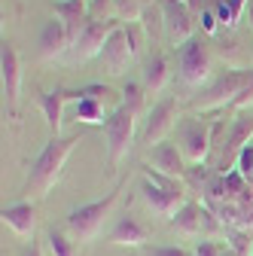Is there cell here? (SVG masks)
Masks as SVG:
<instances>
[{
    "label": "cell",
    "mask_w": 253,
    "mask_h": 256,
    "mask_svg": "<svg viewBox=\"0 0 253 256\" xmlns=\"http://www.w3.org/2000/svg\"><path fill=\"white\" fill-rule=\"evenodd\" d=\"M55 18L68 28L70 40H76V37H80V30L92 22V16H88V4H86V0H55ZM70 46H74V43H70Z\"/></svg>",
    "instance_id": "obj_17"
},
{
    "label": "cell",
    "mask_w": 253,
    "mask_h": 256,
    "mask_svg": "<svg viewBox=\"0 0 253 256\" xmlns=\"http://www.w3.org/2000/svg\"><path fill=\"white\" fill-rule=\"evenodd\" d=\"M24 256H43V253H40V244H34V241H30V247L24 250Z\"/></svg>",
    "instance_id": "obj_32"
},
{
    "label": "cell",
    "mask_w": 253,
    "mask_h": 256,
    "mask_svg": "<svg viewBox=\"0 0 253 256\" xmlns=\"http://www.w3.org/2000/svg\"><path fill=\"white\" fill-rule=\"evenodd\" d=\"M76 144H80L76 138H49L43 152L34 158V165H30L28 192H34V196H49V189L61 180V171H64V165H68V158H70Z\"/></svg>",
    "instance_id": "obj_1"
},
{
    "label": "cell",
    "mask_w": 253,
    "mask_h": 256,
    "mask_svg": "<svg viewBox=\"0 0 253 256\" xmlns=\"http://www.w3.org/2000/svg\"><path fill=\"white\" fill-rule=\"evenodd\" d=\"M46 244H49V253L52 256H80L74 238L68 232H61V229H49L46 232Z\"/></svg>",
    "instance_id": "obj_25"
},
{
    "label": "cell",
    "mask_w": 253,
    "mask_h": 256,
    "mask_svg": "<svg viewBox=\"0 0 253 256\" xmlns=\"http://www.w3.org/2000/svg\"><path fill=\"white\" fill-rule=\"evenodd\" d=\"M235 171H238L247 183H253V144H247V146L238 152V158H235Z\"/></svg>",
    "instance_id": "obj_27"
},
{
    "label": "cell",
    "mask_w": 253,
    "mask_h": 256,
    "mask_svg": "<svg viewBox=\"0 0 253 256\" xmlns=\"http://www.w3.org/2000/svg\"><path fill=\"white\" fill-rule=\"evenodd\" d=\"M253 86V70H226L223 76H216L204 92L202 98H196V110L208 113V110H220V107H232L235 98L247 88Z\"/></svg>",
    "instance_id": "obj_5"
},
{
    "label": "cell",
    "mask_w": 253,
    "mask_h": 256,
    "mask_svg": "<svg viewBox=\"0 0 253 256\" xmlns=\"http://www.w3.org/2000/svg\"><path fill=\"white\" fill-rule=\"evenodd\" d=\"M134 134H138V113L128 110L125 104L113 107V110L107 113V122H104L107 162H110V168H116L122 158L132 152V146H134Z\"/></svg>",
    "instance_id": "obj_3"
},
{
    "label": "cell",
    "mask_w": 253,
    "mask_h": 256,
    "mask_svg": "<svg viewBox=\"0 0 253 256\" xmlns=\"http://www.w3.org/2000/svg\"><path fill=\"white\" fill-rule=\"evenodd\" d=\"M132 43H128V34H125V24H116L113 30H110V37H107V43H104V52H101V58H104V64H107V70L113 74V76H119V74H125V68H128V61H132Z\"/></svg>",
    "instance_id": "obj_14"
},
{
    "label": "cell",
    "mask_w": 253,
    "mask_h": 256,
    "mask_svg": "<svg viewBox=\"0 0 253 256\" xmlns=\"http://www.w3.org/2000/svg\"><path fill=\"white\" fill-rule=\"evenodd\" d=\"M196 256H226V247L214 238H202L196 241Z\"/></svg>",
    "instance_id": "obj_28"
},
{
    "label": "cell",
    "mask_w": 253,
    "mask_h": 256,
    "mask_svg": "<svg viewBox=\"0 0 253 256\" xmlns=\"http://www.w3.org/2000/svg\"><path fill=\"white\" fill-rule=\"evenodd\" d=\"M250 138H253V116H250V113H241V116L235 119V125H232L229 138H226V156H223V165L229 162V158H238V152H241L247 144H253Z\"/></svg>",
    "instance_id": "obj_20"
},
{
    "label": "cell",
    "mask_w": 253,
    "mask_h": 256,
    "mask_svg": "<svg viewBox=\"0 0 253 256\" xmlns=\"http://www.w3.org/2000/svg\"><path fill=\"white\" fill-rule=\"evenodd\" d=\"M214 132H216V122L214 125L198 122V119L180 122V150L189 165H204V158L214 146Z\"/></svg>",
    "instance_id": "obj_6"
},
{
    "label": "cell",
    "mask_w": 253,
    "mask_h": 256,
    "mask_svg": "<svg viewBox=\"0 0 253 256\" xmlns=\"http://www.w3.org/2000/svg\"><path fill=\"white\" fill-rule=\"evenodd\" d=\"M70 34H68V28L61 24L58 18H49L43 28H40V37H37V52L43 61H55L58 55H64L70 49Z\"/></svg>",
    "instance_id": "obj_15"
},
{
    "label": "cell",
    "mask_w": 253,
    "mask_h": 256,
    "mask_svg": "<svg viewBox=\"0 0 253 256\" xmlns=\"http://www.w3.org/2000/svg\"><path fill=\"white\" fill-rule=\"evenodd\" d=\"M146 241H150V229L132 214L119 216L116 226L110 229V244H116V247H144Z\"/></svg>",
    "instance_id": "obj_18"
},
{
    "label": "cell",
    "mask_w": 253,
    "mask_h": 256,
    "mask_svg": "<svg viewBox=\"0 0 253 256\" xmlns=\"http://www.w3.org/2000/svg\"><path fill=\"white\" fill-rule=\"evenodd\" d=\"M177 68H180V80L186 86H202L210 74V55L204 40L192 37L189 43L177 46Z\"/></svg>",
    "instance_id": "obj_7"
},
{
    "label": "cell",
    "mask_w": 253,
    "mask_h": 256,
    "mask_svg": "<svg viewBox=\"0 0 253 256\" xmlns=\"http://www.w3.org/2000/svg\"><path fill=\"white\" fill-rule=\"evenodd\" d=\"M74 119L86 122V125H104L107 122L104 104H98V101H76L74 104Z\"/></svg>",
    "instance_id": "obj_24"
},
{
    "label": "cell",
    "mask_w": 253,
    "mask_h": 256,
    "mask_svg": "<svg viewBox=\"0 0 253 256\" xmlns=\"http://www.w3.org/2000/svg\"><path fill=\"white\" fill-rule=\"evenodd\" d=\"M198 18H202V28L208 30V34H216V28H220V18L214 16V10H210V6H208V10H202V16H198Z\"/></svg>",
    "instance_id": "obj_29"
},
{
    "label": "cell",
    "mask_w": 253,
    "mask_h": 256,
    "mask_svg": "<svg viewBox=\"0 0 253 256\" xmlns=\"http://www.w3.org/2000/svg\"><path fill=\"white\" fill-rule=\"evenodd\" d=\"M0 80H4V94H6L10 110H16L18 88H22V58L10 40L0 43Z\"/></svg>",
    "instance_id": "obj_11"
},
{
    "label": "cell",
    "mask_w": 253,
    "mask_h": 256,
    "mask_svg": "<svg viewBox=\"0 0 253 256\" xmlns=\"http://www.w3.org/2000/svg\"><path fill=\"white\" fill-rule=\"evenodd\" d=\"M146 256H189V253H186L183 247H168V244H165V247H152Z\"/></svg>",
    "instance_id": "obj_30"
},
{
    "label": "cell",
    "mask_w": 253,
    "mask_h": 256,
    "mask_svg": "<svg viewBox=\"0 0 253 256\" xmlns=\"http://www.w3.org/2000/svg\"><path fill=\"white\" fill-rule=\"evenodd\" d=\"M244 24L253 30V0H250V4H247V10H244Z\"/></svg>",
    "instance_id": "obj_31"
},
{
    "label": "cell",
    "mask_w": 253,
    "mask_h": 256,
    "mask_svg": "<svg viewBox=\"0 0 253 256\" xmlns=\"http://www.w3.org/2000/svg\"><path fill=\"white\" fill-rule=\"evenodd\" d=\"M144 101H146L144 82H125V86H122V101H119V104H125L128 110H134V113L140 116V113H144Z\"/></svg>",
    "instance_id": "obj_26"
},
{
    "label": "cell",
    "mask_w": 253,
    "mask_h": 256,
    "mask_svg": "<svg viewBox=\"0 0 253 256\" xmlns=\"http://www.w3.org/2000/svg\"><path fill=\"white\" fill-rule=\"evenodd\" d=\"M150 165L159 171V174H168V177H174V180H186V171H189V168H186L183 150H180L177 144H168V140L150 146Z\"/></svg>",
    "instance_id": "obj_13"
},
{
    "label": "cell",
    "mask_w": 253,
    "mask_h": 256,
    "mask_svg": "<svg viewBox=\"0 0 253 256\" xmlns=\"http://www.w3.org/2000/svg\"><path fill=\"white\" fill-rule=\"evenodd\" d=\"M140 28H144V34L150 40H159L162 34V28H165V16H162V6H156V4H146L144 12H140Z\"/></svg>",
    "instance_id": "obj_22"
},
{
    "label": "cell",
    "mask_w": 253,
    "mask_h": 256,
    "mask_svg": "<svg viewBox=\"0 0 253 256\" xmlns=\"http://www.w3.org/2000/svg\"><path fill=\"white\" fill-rule=\"evenodd\" d=\"M0 220L18 238H30L37 229V208H34V202H16V204H6L0 210Z\"/></svg>",
    "instance_id": "obj_16"
},
{
    "label": "cell",
    "mask_w": 253,
    "mask_h": 256,
    "mask_svg": "<svg viewBox=\"0 0 253 256\" xmlns=\"http://www.w3.org/2000/svg\"><path fill=\"white\" fill-rule=\"evenodd\" d=\"M113 94L110 86H101V82H88V86H80V88H70L68 92V101H98L104 104Z\"/></svg>",
    "instance_id": "obj_23"
},
{
    "label": "cell",
    "mask_w": 253,
    "mask_h": 256,
    "mask_svg": "<svg viewBox=\"0 0 253 256\" xmlns=\"http://www.w3.org/2000/svg\"><path fill=\"white\" fill-rule=\"evenodd\" d=\"M214 216H216V214H210L208 208H202V204H196V202H186V204L171 216V226H174L180 235L198 238L204 229H216V226H220Z\"/></svg>",
    "instance_id": "obj_12"
},
{
    "label": "cell",
    "mask_w": 253,
    "mask_h": 256,
    "mask_svg": "<svg viewBox=\"0 0 253 256\" xmlns=\"http://www.w3.org/2000/svg\"><path fill=\"white\" fill-rule=\"evenodd\" d=\"M250 256H253V253H250Z\"/></svg>",
    "instance_id": "obj_33"
},
{
    "label": "cell",
    "mask_w": 253,
    "mask_h": 256,
    "mask_svg": "<svg viewBox=\"0 0 253 256\" xmlns=\"http://www.w3.org/2000/svg\"><path fill=\"white\" fill-rule=\"evenodd\" d=\"M64 104H68V88H61V86L40 94V110L46 116V125H49L52 138H61L58 132H61V119H64Z\"/></svg>",
    "instance_id": "obj_19"
},
{
    "label": "cell",
    "mask_w": 253,
    "mask_h": 256,
    "mask_svg": "<svg viewBox=\"0 0 253 256\" xmlns=\"http://www.w3.org/2000/svg\"><path fill=\"white\" fill-rule=\"evenodd\" d=\"M119 22L110 18V22H88L82 30H80V37L74 40L70 52H74V61H88L94 55H101L104 52V43L110 37V30L116 28Z\"/></svg>",
    "instance_id": "obj_10"
},
{
    "label": "cell",
    "mask_w": 253,
    "mask_h": 256,
    "mask_svg": "<svg viewBox=\"0 0 253 256\" xmlns=\"http://www.w3.org/2000/svg\"><path fill=\"white\" fill-rule=\"evenodd\" d=\"M165 82H168V58L152 55L144 68V88H146V94H159L165 88Z\"/></svg>",
    "instance_id": "obj_21"
},
{
    "label": "cell",
    "mask_w": 253,
    "mask_h": 256,
    "mask_svg": "<svg viewBox=\"0 0 253 256\" xmlns=\"http://www.w3.org/2000/svg\"><path fill=\"white\" fill-rule=\"evenodd\" d=\"M119 202V189L107 192L104 198L98 202H88V204H80L68 214V235L74 241H92L94 235H98L104 229V220L110 216L113 204Z\"/></svg>",
    "instance_id": "obj_4"
},
{
    "label": "cell",
    "mask_w": 253,
    "mask_h": 256,
    "mask_svg": "<svg viewBox=\"0 0 253 256\" xmlns=\"http://www.w3.org/2000/svg\"><path fill=\"white\" fill-rule=\"evenodd\" d=\"M162 16H165V30L171 34V40L177 43V46H183V43H189L196 37V18H198V12H192L183 0H162Z\"/></svg>",
    "instance_id": "obj_9"
},
{
    "label": "cell",
    "mask_w": 253,
    "mask_h": 256,
    "mask_svg": "<svg viewBox=\"0 0 253 256\" xmlns=\"http://www.w3.org/2000/svg\"><path fill=\"white\" fill-rule=\"evenodd\" d=\"M174 125H177V101H174V98H162V101H156V104H152V110H146L144 132H140V144H146V146L162 144Z\"/></svg>",
    "instance_id": "obj_8"
},
{
    "label": "cell",
    "mask_w": 253,
    "mask_h": 256,
    "mask_svg": "<svg viewBox=\"0 0 253 256\" xmlns=\"http://www.w3.org/2000/svg\"><path fill=\"white\" fill-rule=\"evenodd\" d=\"M144 202L159 216H174L186 204V180H174L144 165Z\"/></svg>",
    "instance_id": "obj_2"
}]
</instances>
